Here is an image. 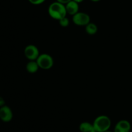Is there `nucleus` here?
Segmentation results:
<instances>
[{"label":"nucleus","instance_id":"obj_16","mask_svg":"<svg viewBox=\"0 0 132 132\" xmlns=\"http://www.w3.org/2000/svg\"><path fill=\"white\" fill-rule=\"evenodd\" d=\"M73 1H76V2H77V3H78L79 4V3H82V1H84V0H73Z\"/></svg>","mask_w":132,"mask_h":132},{"label":"nucleus","instance_id":"obj_9","mask_svg":"<svg viewBox=\"0 0 132 132\" xmlns=\"http://www.w3.org/2000/svg\"><path fill=\"white\" fill-rule=\"evenodd\" d=\"M39 67L36 61H29L26 65L27 71L30 73H35L38 71Z\"/></svg>","mask_w":132,"mask_h":132},{"label":"nucleus","instance_id":"obj_5","mask_svg":"<svg viewBox=\"0 0 132 132\" xmlns=\"http://www.w3.org/2000/svg\"><path fill=\"white\" fill-rule=\"evenodd\" d=\"M24 56L29 61H36L40 55L39 49L36 45H28L24 48Z\"/></svg>","mask_w":132,"mask_h":132},{"label":"nucleus","instance_id":"obj_18","mask_svg":"<svg viewBox=\"0 0 132 132\" xmlns=\"http://www.w3.org/2000/svg\"><path fill=\"white\" fill-rule=\"evenodd\" d=\"M104 132H113V131H110V130H108V131H106Z\"/></svg>","mask_w":132,"mask_h":132},{"label":"nucleus","instance_id":"obj_13","mask_svg":"<svg viewBox=\"0 0 132 132\" xmlns=\"http://www.w3.org/2000/svg\"><path fill=\"white\" fill-rule=\"evenodd\" d=\"M28 1L34 5H39L43 3L46 0H28Z\"/></svg>","mask_w":132,"mask_h":132},{"label":"nucleus","instance_id":"obj_7","mask_svg":"<svg viewBox=\"0 0 132 132\" xmlns=\"http://www.w3.org/2000/svg\"><path fill=\"white\" fill-rule=\"evenodd\" d=\"M131 124L127 120H121L117 122L113 132H130Z\"/></svg>","mask_w":132,"mask_h":132},{"label":"nucleus","instance_id":"obj_11","mask_svg":"<svg viewBox=\"0 0 132 132\" xmlns=\"http://www.w3.org/2000/svg\"><path fill=\"white\" fill-rule=\"evenodd\" d=\"M79 130L81 132H90L94 131L93 124L89 122H82L79 125Z\"/></svg>","mask_w":132,"mask_h":132},{"label":"nucleus","instance_id":"obj_8","mask_svg":"<svg viewBox=\"0 0 132 132\" xmlns=\"http://www.w3.org/2000/svg\"><path fill=\"white\" fill-rule=\"evenodd\" d=\"M65 7L66 10H67V14H69V15H72V16L76 14H77L79 12V3L76 2V1H73V0H72L70 2H68V3L66 4Z\"/></svg>","mask_w":132,"mask_h":132},{"label":"nucleus","instance_id":"obj_6","mask_svg":"<svg viewBox=\"0 0 132 132\" xmlns=\"http://www.w3.org/2000/svg\"><path fill=\"white\" fill-rule=\"evenodd\" d=\"M13 118V113L9 106L4 105L0 108V119L5 122H10Z\"/></svg>","mask_w":132,"mask_h":132},{"label":"nucleus","instance_id":"obj_10","mask_svg":"<svg viewBox=\"0 0 132 132\" xmlns=\"http://www.w3.org/2000/svg\"><path fill=\"white\" fill-rule=\"evenodd\" d=\"M85 31L86 33L90 36H93L95 35L98 31V27L95 23H89L87 25L85 26Z\"/></svg>","mask_w":132,"mask_h":132},{"label":"nucleus","instance_id":"obj_4","mask_svg":"<svg viewBox=\"0 0 132 132\" xmlns=\"http://www.w3.org/2000/svg\"><path fill=\"white\" fill-rule=\"evenodd\" d=\"M72 21L79 27H85L90 23V17L86 13L78 12L72 16Z\"/></svg>","mask_w":132,"mask_h":132},{"label":"nucleus","instance_id":"obj_3","mask_svg":"<svg viewBox=\"0 0 132 132\" xmlns=\"http://www.w3.org/2000/svg\"><path fill=\"white\" fill-rule=\"evenodd\" d=\"M39 68L43 70L50 69L54 65L53 57L48 54H41L36 59Z\"/></svg>","mask_w":132,"mask_h":132},{"label":"nucleus","instance_id":"obj_15","mask_svg":"<svg viewBox=\"0 0 132 132\" xmlns=\"http://www.w3.org/2000/svg\"><path fill=\"white\" fill-rule=\"evenodd\" d=\"M70 1H72V0H56V1H58V2L61 3L62 4H64V5H66V4L68 3Z\"/></svg>","mask_w":132,"mask_h":132},{"label":"nucleus","instance_id":"obj_17","mask_svg":"<svg viewBox=\"0 0 132 132\" xmlns=\"http://www.w3.org/2000/svg\"><path fill=\"white\" fill-rule=\"evenodd\" d=\"M90 1H93V2H98V1H100L101 0H90Z\"/></svg>","mask_w":132,"mask_h":132},{"label":"nucleus","instance_id":"obj_1","mask_svg":"<svg viewBox=\"0 0 132 132\" xmlns=\"http://www.w3.org/2000/svg\"><path fill=\"white\" fill-rule=\"evenodd\" d=\"M48 13L52 18L57 21L67 16V14L65 5L61 3L58 1L52 3L49 5Z\"/></svg>","mask_w":132,"mask_h":132},{"label":"nucleus","instance_id":"obj_2","mask_svg":"<svg viewBox=\"0 0 132 132\" xmlns=\"http://www.w3.org/2000/svg\"><path fill=\"white\" fill-rule=\"evenodd\" d=\"M92 124L95 131L97 132H104L109 130L112 122L109 117L102 115L97 117Z\"/></svg>","mask_w":132,"mask_h":132},{"label":"nucleus","instance_id":"obj_19","mask_svg":"<svg viewBox=\"0 0 132 132\" xmlns=\"http://www.w3.org/2000/svg\"><path fill=\"white\" fill-rule=\"evenodd\" d=\"M90 132H97V131H95V130H94V131H90Z\"/></svg>","mask_w":132,"mask_h":132},{"label":"nucleus","instance_id":"obj_12","mask_svg":"<svg viewBox=\"0 0 132 132\" xmlns=\"http://www.w3.org/2000/svg\"><path fill=\"white\" fill-rule=\"evenodd\" d=\"M58 21H59V23L61 27H67L70 24V20L67 16L63 18L60 20Z\"/></svg>","mask_w":132,"mask_h":132},{"label":"nucleus","instance_id":"obj_14","mask_svg":"<svg viewBox=\"0 0 132 132\" xmlns=\"http://www.w3.org/2000/svg\"><path fill=\"white\" fill-rule=\"evenodd\" d=\"M4 105H5V100H4V99L2 97L0 96V108L3 106Z\"/></svg>","mask_w":132,"mask_h":132}]
</instances>
